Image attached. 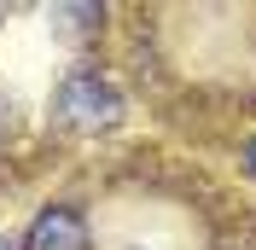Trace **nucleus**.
Masks as SVG:
<instances>
[{
	"label": "nucleus",
	"mask_w": 256,
	"mask_h": 250,
	"mask_svg": "<svg viewBox=\"0 0 256 250\" xmlns=\"http://www.w3.org/2000/svg\"><path fill=\"white\" fill-rule=\"evenodd\" d=\"M24 250H94V238H88V216L70 210V204H47V210L30 221Z\"/></svg>",
	"instance_id": "nucleus-2"
},
{
	"label": "nucleus",
	"mask_w": 256,
	"mask_h": 250,
	"mask_svg": "<svg viewBox=\"0 0 256 250\" xmlns=\"http://www.w3.org/2000/svg\"><path fill=\"white\" fill-rule=\"evenodd\" d=\"M58 116L70 128H111L122 116V94H116L111 76L99 70H76V76L58 88Z\"/></svg>",
	"instance_id": "nucleus-1"
},
{
	"label": "nucleus",
	"mask_w": 256,
	"mask_h": 250,
	"mask_svg": "<svg viewBox=\"0 0 256 250\" xmlns=\"http://www.w3.org/2000/svg\"><path fill=\"white\" fill-rule=\"evenodd\" d=\"M0 250H12V244H6V238H0Z\"/></svg>",
	"instance_id": "nucleus-4"
},
{
	"label": "nucleus",
	"mask_w": 256,
	"mask_h": 250,
	"mask_svg": "<svg viewBox=\"0 0 256 250\" xmlns=\"http://www.w3.org/2000/svg\"><path fill=\"white\" fill-rule=\"evenodd\" d=\"M244 169H250V174H256V140H250V146H244Z\"/></svg>",
	"instance_id": "nucleus-3"
}]
</instances>
